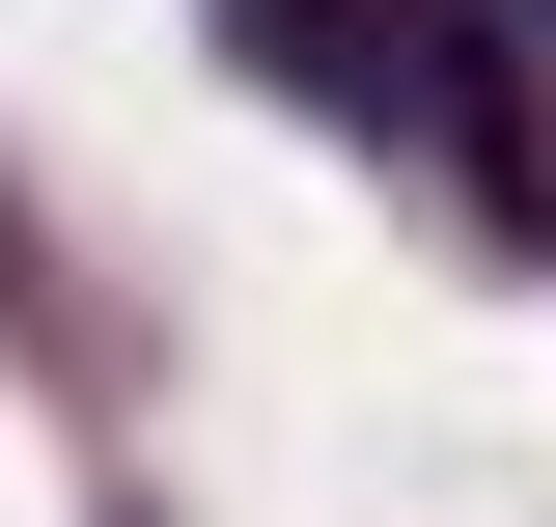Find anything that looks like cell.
Returning a JSON list of instances; mask_svg holds the SVG:
<instances>
[{
	"instance_id": "6da1fadb",
	"label": "cell",
	"mask_w": 556,
	"mask_h": 527,
	"mask_svg": "<svg viewBox=\"0 0 556 527\" xmlns=\"http://www.w3.org/2000/svg\"><path fill=\"white\" fill-rule=\"evenodd\" d=\"M501 28H556V0H501Z\"/></svg>"
}]
</instances>
